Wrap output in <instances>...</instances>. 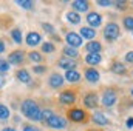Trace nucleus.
I'll use <instances>...</instances> for the list:
<instances>
[{
    "instance_id": "1",
    "label": "nucleus",
    "mask_w": 133,
    "mask_h": 131,
    "mask_svg": "<svg viewBox=\"0 0 133 131\" xmlns=\"http://www.w3.org/2000/svg\"><path fill=\"white\" fill-rule=\"evenodd\" d=\"M22 113L33 122H40V114H42V110L39 108V105L34 102L33 99H26L22 102Z\"/></svg>"
},
{
    "instance_id": "2",
    "label": "nucleus",
    "mask_w": 133,
    "mask_h": 131,
    "mask_svg": "<svg viewBox=\"0 0 133 131\" xmlns=\"http://www.w3.org/2000/svg\"><path fill=\"white\" fill-rule=\"evenodd\" d=\"M66 117H68V120H71L74 123H85V122H88V114L82 108H70L66 111Z\"/></svg>"
},
{
    "instance_id": "3",
    "label": "nucleus",
    "mask_w": 133,
    "mask_h": 131,
    "mask_svg": "<svg viewBox=\"0 0 133 131\" xmlns=\"http://www.w3.org/2000/svg\"><path fill=\"white\" fill-rule=\"evenodd\" d=\"M104 37H105L107 42H115V40H118V39L121 37V28H119V25L115 23V22L107 23V26L104 28Z\"/></svg>"
},
{
    "instance_id": "4",
    "label": "nucleus",
    "mask_w": 133,
    "mask_h": 131,
    "mask_svg": "<svg viewBox=\"0 0 133 131\" xmlns=\"http://www.w3.org/2000/svg\"><path fill=\"white\" fill-rule=\"evenodd\" d=\"M102 105L105 108H110L113 106L116 102H118V91L115 88H105L104 93H102V99H101Z\"/></svg>"
},
{
    "instance_id": "5",
    "label": "nucleus",
    "mask_w": 133,
    "mask_h": 131,
    "mask_svg": "<svg viewBox=\"0 0 133 131\" xmlns=\"http://www.w3.org/2000/svg\"><path fill=\"white\" fill-rule=\"evenodd\" d=\"M65 40H66V43H68V46H71V48H76V49H77V48L82 45V37H81L77 33H73V31L66 33Z\"/></svg>"
},
{
    "instance_id": "6",
    "label": "nucleus",
    "mask_w": 133,
    "mask_h": 131,
    "mask_svg": "<svg viewBox=\"0 0 133 131\" xmlns=\"http://www.w3.org/2000/svg\"><path fill=\"white\" fill-rule=\"evenodd\" d=\"M84 76H85V79H87L90 83H98L99 79H101L99 71H98L96 68H93V66L85 68V69H84Z\"/></svg>"
},
{
    "instance_id": "7",
    "label": "nucleus",
    "mask_w": 133,
    "mask_h": 131,
    "mask_svg": "<svg viewBox=\"0 0 133 131\" xmlns=\"http://www.w3.org/2000/svg\"><path fill=\"white\" fill-rule=\"evenodd\" d=\"M98 102H99L98 100V94L93 93V91H90V93H87L84 96V106L88 108V110H95L98 106Z\"/></svg>"
},
{
    "instance_id": "8",
    "label": "nucleus",
    "mask_w": 133,
    "mask_h": 131,
    "mask_svg": "<svg viewBox=\"0 0 133 131\" xmlns=\"http://www.w3.org/2000/svg\"><path fill=\"white\" fill-rule=\"evenodd\" d=\"M46 125H48L50 128H54V130H62V128H65L66 127V120L64 119V117L54 114V116L46 122Z\"/></svg>"
},
{
    "instance_id": "9",
    "label": "nucleus",
    "mask_w": 133,
    "mask_h": 131,
    "mask_svg": "<svg viewBox=\"0 0 133 131\" xmlns=\"http://www.w3.org/2000/svg\"><path fill=\"white\" fill-rule=\"evenodd\" d=\"M59 100H61V103H64V105H73V103L76 102V93H74L73 90H65V91L61 93Z\"/></svg>"
},
{
    "instance_id": "10",
    "label": "nucleus",
    "mask_w": 133,
    "mask_h": 131,
    "mask_svg": "<svg viewBox=\"0 0 133 131\" xmlns=\"http://www.w3.org/2000/svg\"><path fill=\"white\" fill-rule=\"evenodd\" d=\"M87 22H88V25H90V28H93V30H96L98 26H101V23H102V16H101L99 12H88L87 14Z\"/></svg>"
},
{
    "instance_id": "11",
    "label": "nucleus",
    "mask_w": 133,
    "mask_h": 131,
    "mask_svg": "<svg viewBox=\"0 0 133 131\" xmlns=\"http://www.w3.org/2000/svg\"><path fill=\"white\" fill-rule=\"evenodd\" d=\"M71 6H73V9H74V12H85V11H88L90 9V3L87 2V0H74L73 3H71Z\"/></svg>"
},
{
    "instance_id": "12",
    "label": "nucleus",
    "mask_w": 133,
    "mask_h": 131,
    "mask_svg": "<svg viewBox=\"0 0 133 131\" xmlns=\"http://www.w3.org/2000/svg\"><path fill=\"white\" fill-rule=\"evenodd\" d=\"M23 62V53L20 49L17 51H12L9 56H8V63L9 65H20Z\"/></svg>"
},
{
    "instance_id": "13",
    "label": "nucleus",
    "mask_w": 133,
    "mask_h": 131,
    "mask_svg": "<svg viewBox=\"0 0 133 131\" xmlns=\"http://www.w3.org/2000/svg\"><path fill=\"white\" fill-rule=\"evenodd\" d=\"M48 83H50V86H51V88L57 90V88H61V86L64 85V77H62L61 74H57V72H53V74L50 76Z\"/></svg>"
},
{
    "instance_id": "14",
    "label": "nucleus",
    "mask_w": 133,
    "mask_h": 131,
    "mask_svg": "<svg viewBox=\"0 0 133 131\" xmlns=\"http://www.w3.org/2000/svg\"><path fill=\"white\" fill-rule=\"evenodd\" d=\"M110 71H111L113 74H119V76L127 74V68H125V65H124V63H121L119 60H113V62H111Z\"/></svg>"
},
{
    "instance_id": "15",
    "label": "nucleus",
    "mask_w": 133,
    "mask_h": 131,
    "mask_svg": "<svg viewBox=\"0 0 133 131\" xmlns=\"http://www.w3.org/2000/svg\"><path fill=\"white\" fill-rule=\"evenodd\" d=\"M57 66H61V68H64L65 71L68 69H74L76 66H77V62L74 60V59H68V57H62L59 62H57Z\"/></svg>"
},
{
    "instance_id": "16",
    "label": "nucleus",
    "mask_w": 133,
    "mask_h": 131,
    "mask_svg": "<svg viewBox=\"0 0 133 131\" xmlns=\"http://www.w3.org/2000/svg\"><path fill=\"white\" fill-rule=\"evenodd\" d=\"M85 49L88 51V54H99V51L102 49V45H101L98 40H90L85 45Z\"/></svg>"
},
{
    "instance_id": "17",
    "label": "nucleus",
    "mask_w": 133,
    "mask_h": 131,
    "mask_svg": "<svg viewBox=\"0 0 133 131\" xmlns=\"http://www.w3.org/2000/svg\"><path fill=\"white\" fill-rule=\"evenodd\" d=\"M40 42H42V39H40V34L39 33H36V31L28 33V35H26V45L28 46H36Z\"/></svg>"
},
{
    "instance_id": "18",
    "label": "nucleus",
    "mask_w": 133,
    "mask_h": 131,
    "mask_svg": "<svg viewBox=\"0 0 133 131\" xmlns=\"http://www.w3.org/2000/svg\"><path fill=\"white\" fill-rule=\"evenodd\" d=\"M82 39H88V40H93L96 37V30L90 28V26H82L81 28V34H79Z\"/></svg>"
},
{
    "instance_id": "19",
    "label": "nucleus",
    "mask_w": 133,
    "mask_h": 131,
    "mask_svg": "<svg viewBox=\"0 0 133 131\" xmlns=\"http://www.w3.org/2000/svg\"><path fill=\"white\" fill-rule=\"evenodd\" d=\"M65 79L70 83H76L81 80V72L76 69H68V71H65Z\"/></svg>"
},
{
    "instance_id": "20",
    "label": "nucleus",
    "mask_w": 133,
    "mask_h": 131,
    "mask_svg": "<svg viewBox=\"0 0 133 131\" xmlns=\"http://www.w3.org/2000/svg\"><path fill=\"white\" fill-rule=\"evenodd\" d=\"M101 62H102L101 54H87V56H85V63L90 65V66H93V68H95V65H99Z\"/></svg>"
},
{
    "instance_id": "21",
    "label": "nucleus",
    "mask_w": 133,
    "mask_h": 131,
    "mask_svg": "<svg viewBox=\"0 0 133 131\" xmlns=\"http://www.w3.org/2000/svg\"><path fill=\"white\" fill-rule=\"evenodd\" d=\"M91 120L96 123V125H99V127H105V125H108L110 122H108V119L102 114V113H95L93 116H91Z\"/></svg>"
},
{
    "instance_id": "22",
    "label": "nucleus",
    "mask_w": 133,
    "mask_h": 131,
    "mask_svg": "<svg viewBox=\"0 0 133 131\" xmlns=\"http://www.w3.org/2000/svg\"><path fill=\"white\" fill-rule=\"evenodd\" d=\"M16 76H17V79H19L22 83H30V82H31V76H30V72H28L26 69H19Z\"/></svg>"
},
{
    "instance_id": "23",
    "label": "nucleus",
    "mask_w": 133,
    "mask_h": 131,
    "mask_svg": "<svg viewBox=\"0 0 133 131\" xmlns=\"http://www.w3.org/2000/svg\"><path fill=\"white\" fill-rule=\"evenodd\" d=\"M62 53H64V56L68 57V59H74V57L79 56L77 49H76V48H71V46H65V48L62 49Z\"/></svg>"
},
{
    "instance_id": "24",
    "label": "nucleus",
    "mask_w": 133,
    "mask_h": 131,
    "mask_svg": "<svg viewBox=\"0 0 133 131\" xmlns=\"http://www.w3.org/2000/svg\"><path fill=\"white\" fill-rule=\"evenodd\" d=\"M66 20L70 23H73V25H77L81 22V16L77 12H74V11H70V12H66Z\"/></svg>"
},
{
    "instance_id": "25",
    "label": "nucleus",
    "mask_w": 133,
    "mask_h": 131,
    "mask_svg": "<svg viewBox=\"0 0 133 131\" xmlns=\"http://www.w3.org/2000/svg\"><path fill=\"white\" fill-rule=\"evenodd\" d=\"M122 25H124V28H125L127 31H132L133 33V17L132 16H125V17L122 19Z\"/></svg>"
},
{
    "instance_id": "26",
    "label": "nucleus",
    "mask_w": 133,
    "mask_h": 131,
    "mask_svg": "<svg viewBox=\"0 0 133 131\" xmlns=\"http://www.w3.org/2000/svg\"><path fill=\"white\" fill-rule=\"evenodd\" d=\"M11 37H12V40H14L17 45H20V43H22V31H20L19 28H16V30H12V31H11Z\"/></svg>"
},
{
    "instance_id": "27",
    "label": "nucleus",
    "mask_w": 133,
    "mask_h": 131,
    "mask_svg": "<svg viewBox=\"0 0 133 131\" xmlns=\"http://www.w3.org/2000/svg\"><path fill=\"white\" fill-rule=\"evenodd\" d=\"M53 116H54V113H53L51 110H48V108H46V110H42V114H40V120H42V122H48V120H50Z\"/></svg>"
},
{
    "instance_id": "28",
    "label": "nucleus",
    "mask_w": 133,
    "mask_h": 131,
    "mask_svg": "<svg viewBox=\"0 0 133 131\" xmlns=\"http://www.w3.org/2000/svg\"><path fill=\"white\" fill-rule=\"evenodd\" d=\"M17 5H19L20 8L26 9V11H31V9H34V3H33V2H28V0H20V2H17Z\"/></svg>"
},
{
    "instance_id": "29",
    "label": "nucleus",
    "mask_w": 133,
    "mask_h": 131,
    "mask_svg": "<svg viewBox=\"0 0 133 131\" xmlns=\"http://www.w3.org/2000/svg\"><path fill=\"white\" fill-rule=\"evenodd\" d=\"M8 117H9V108H8L6 105L0 103V119L5 120V119H8Z\"/></svg>"
},
{
    "instance_id": "30",
    "label": "nucleus",
    "mask_w": 133,
    "mask_h": 131,
    "mask_svg": "<svg viewBox=\"0 0 133 131\" xmlns=\"http://www.w3.org/2000/svg\"><path fill=\"white\" fill-rule=\"evenodd\" d=\"M28 57H30V60H31V62H36V63H37V62H42V60H43L42 54H40V53H37V51H31V53L28 54Z\"/></svg>"
},
{
    "instance_id": "31",
    "label": "nucleus",
    "mask_w": 133,
    "mask_h": 131,
    "mask_svg": "<svg viewBox=\"0 0 133 131\" xmlns=\"http://www.w3.org/2000/svg\"><path fill=\"white\" fill-rule=\"evenodd\" d=\"M54 45L51 43V42H43L42 43V51L43 53H54Z\"/></svg>"
},
{
    "instance_id": "32",
    "label": "nucleus",
    "mask_w": 133,
    "mask_h": 131,
    "mask_svg": "<svg viewBox=\"0 0 133 131\" xmlns=\"http://www.w3.org/2000/svg\"><path fill=\"white\" fill-rule=\"evenodd\" d=\"M9 63H8V60H5V59H0V72L2 74H6L8 71H9Z\"/></svg>"
},
{
    "instance_id": "33",
    "label": "nucleus",
    "mask_w": 133,
    "mask_h": 131,
    "mask_svg": "<svg viewBox=\"0 0 133 131\" xmlns=\"http://www.w3.org/2000/svg\"><path fill=\"white\" fill-rule=\"evenodd\" d=\"M116 8H118L119 11H125V9L129 8V2H125V0H121V2H116Z\"/></svg>"
},
{
    "instance_id": "34",
    "label": "nucleus",
    "mask_w": 133,
    "mask_h": 131,
    "mask_svg": "<svg viewBox=\"0 0 133 131\" xmlns=\"http://www.w3.org/2000/svg\"><path fill=\"white\" fill-rule=\"evenodd\" d=\"M42 28H43V31L48 34H54V26L53 25H50V23H42Z\"/></svg>"
},
{
    "instance_id": "35",
    "label": "nucleus",
    "mask_w": 133,
    "mask_h": 131,
    "mask_svg": "<svg viewBox=\"0 0 133 131\" xmlns=\"http://www.w3.org/2000/svg\"><path fill=\"white\" fill-rule=\"evenodd\" d=\"M33 71L36 72V74H42L43 71H46V68H45V66H34Z\"/></svg>"
},
{
    "instance_id": "36",
    "label": "nucleus",
    "mask_w": 133,
    "mask_h": 131,
    "mask_svg": "<svg viewBox=\"0 0 133 131\" xmlns=\"http://www.w3.org/2000/svg\"><path fill=\"white\" fill-rule=\"evenodd\" d=\"M23 131H40L37 127H33V125H25L23 127Z\"/></svg>"
},
{
    "instance_id": "37",
    "label": "nucleus",
    "mask_w": 133,
    "mask_h": 131,
    "mask_svg": "<svg viewBox=\"0 0 133 131\" xmlns=\"http://www.w3.org/2000/svg\"><path fill=\"white\" fill-rule=\"evenodd\" d=\"M125 60H127L129 63H133V51H129V53L125 54Z\"/></svg>"
},
{
    "instance_id": "38",
    "label": "nucleus",
    "mask_w": 133,
    "mask_h": 131,
    "mask_svg": "<svg viewBox=\"0 0 133 131\" xmlns=\"http://www.w3.org/2000/svg\"><path fill=\"white\" fill-rule=\"evenodd\" d=\"M98 5H99V6H110V5H111V2H110V0H99V2H98Z\"/></svg>"
},
{
    "instance_id": "39",
    "label": "nucleus",
    "mask_w": 133,
    "mask_h": 131,
    "mask_svg": "<svg viewBox=\"0 0 133 131\" xmlns=\"http://www.w3.org/2000/svg\"><path fill=\"white\" fill-rule=\"evenodd\" d=\"M127 128H133V117L127 119Z\"/></svg>"
},
{
    "instance_id": "40",
    "label": "nucleus",
    "mask_w": 133,
    "mask_h": 131,
    "mask_svg": "<svg viewBox=\"0 0 133 131\" xmlns=\"http://www.w3.org/2000/svg\"><path fill=\"white\" fill-rule=\"evenodd\" d=\"M2 53H5V42L3 40H0V54Z\"/></svg>"
},
{
    "instance_id": "41",
    "label": "nucleus",
    "mask_w": 133,
    "mask_h": 131,
    "mask_svg": "<svg viewBox=\"0 0 133 131\" xmlns=\"http://www.w3.org/2000/svg\"><path fill=\"white\" fill-rule=\"evenodd\" d=\"M2 131H16L14 128H11V127H6V128H3Z\"/></svg>"
},
{
    "instance_id": "42",
    "label": "nucleus",
    "mask_w": 133,
    "mask_h": 131,
    "mask_svg": "<svg viewBox=\"0 0 133 131\" xmlns=\"http://www.w3.org/2000/svg\"><path fill=\"white\" fill-rule=\"evenodd\" d=\"M3 83H5V79H3V77H2V76H0V88H2V86H3Z\"/></svg>"
},
{
    "instance_id": "43",
    "label": "nucleus",
    "mask_w": 133,
    "mask_h": 131,
    "mask_svg": "<svg viewBox=\"0 0 133 131\" xmlns=\"http://www.w3.org/2000/svg\"><path fill=\"white\" fill-rule=\"evenodd\" d=\"M130 93H132V97H133V88H132V91H130Z\"/></svg>"
},
{
    "instance_id": "44",
    "label": "nucleus",
    "mask_w": 133,
    "mask_h": 131,
    "mask_svg": "<svg viewBox=\"0 0 133 131\" xmlns=\"http://www.w3.org/2000/svg\"><path fill=\"white\" fill-rule=\"evenodd\" d=\"M88 131H98V130H88Z\"/></svg>"
}]
</instances>
